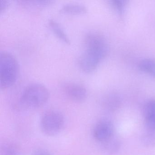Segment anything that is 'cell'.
Masks as SVG:
<instances>
[{
	"mask_svg": "<svg viewBox=\"0 0 155 155\" xmlns=\"http://www.w3.org/2000/svg\"><path fill=\"white\" fill-rule=\"evenodd\" d=\"M112 7L120 15H122L125 12L127 1L125 0H112L110 1Z\"/></svg>",
	"mask_w": 155,
	"mask_h": 155,
	"instance_id": "obj_16",
	"label": "cell"
},
{
	"mask_svg": "<svg viewBox=\"0 0 155 155\" xmlns=\"http://www.w3.org/2000/svg\"><path fill=\"white\" fill-rule=\"evenodd\" d=\"M31 155H52L49 151L44 149H38L36 150Z\"/></svg>",
	"mask_w": 155,
	"mask_h": 155,
	"instance_id": "obj_18",
	"label": "cell"
},
{
	"mask_svg": "<svg viewBox=\"0 0 155 155\" xmlns=\"http://www.w3.org/2000/svg\"><path fill=\"white\" fill-rule=\"evenodd\" d=\"M62 88L66 96L73 101L81 102L87 98V89L80 83L71 81L65 82Z\"/></svg>",
	"mask_w": 155,
	"mask_h": 155,
	"instance_id": "obj_6",
	"label": "cell"
},
{
	"mask_svg": "<svg viewBox=\"0 0 155 155\" xmlns=\"http://www.w3.org/2000/svg\"><path fill=\"white\" fill-rule=\"evenodd\" d=\"M48 25L53 33L60 40L67 44L70 43L71 41L68 36L58 21L53 19H50Z\"/></svg>",
	"mask_w": 155,
	"mask_h": 155,
	"instance_id": "obj_8",
	"label": "cell"
},
{
	"mask_svg": "<svg viewBox=\"0 0 155 155\" xmlns=\"http://www.w3.org/2000/svg\"><path fill=\"white\" fill-rule=\"evenodd\" d=\"M49 97V91L45 85L33 82L24 88L20 96L18 105L24 109L38 108L47 103Z\"/></svg>",
	"mask_w": 155,
	"mask_h": 155,
	"instance_id": "obj_2",
	"label": "cell"
},
{
	"mask_svg": "<svg viewBox=\"0 0 155 155\" xmlns=\"http://www.w3.org/2000/svg\"><path fill=\"white\" fill-rule=\"evenodd\" d=\"M0 155H22V150L17 144L6 142L1 146Z\"/></svg>",
	"mask_w": 155,
	"mask_h": 155,
	"instance_id": "obj_9",
	"label": "cell"
},
{
	"mask_svg": "<svg viewBox=\"0 0 155 155\" xmlns=\"http://www.w3.org/2000/svg\"><path fill=\"white\" fill-rule=\"evenodd\" d=\"M9 5V2L6 0H0V12H4L8 8Z\"/></svg>",
	"mask_w": 155,
	"mask_h": 155,
	"instance_id": "obj_19",
	"label": "cell"
},
{
	"mask_svg": "<svg viewBox=\"0 0 155 155\" xmlns=\"http://www.w3.org/2000/svg\"><path fill=\"white\" fill-rule=\"evenodd\" d=\"M139 68L141 71L148 73L155 78V59L146 58L139 63Z\"/></svg>",
	"mask_w": 155,
	"mask_h": 155,
	"instance_id": "obj_10",
	"label": "cell"
},
{
	"mask_svg": "<svg viewBox=\"0 0 155 155\" xmlns=\"http://www.w3.org/2000/svg\"><path fill=\"white\" fill-rule=\"evenodd\" d=\"M140 141L143 146L149 147H155V133H149L143 134L140 138Z\"/></svg>",
	"mask_w": 155,
	"mask_h": 155,
	"instance_id": "obj_15",
	"label": "cell"
},
{
	"mask_svg": "<svg viewBox=\"0 0 155 155\" xmlns=\"http://www.w3.org/2000/svg\"><path fill=\"white\" fill-rule=\"evenodd\" d=\"M145 126L150 132L155 133V118H145Z\"/></svg>",
	"mask_w": 155,
	"mask_h": 155,
	"instance_id": "obj_17",
	"label": "cell"
},
{
	"mask_svg": "<svg viewBox=\"0 0 155 155\" xmlns=\"http://www.w3.org/2000/svg\"><path fill=\"white\" fill-rule=\"evenodd\" d=\"M64 125V118L59 111L50 110L43 114L41 120V128L48 136H54L61 132Z\"/></svg>",
	"mask_w": 155,
	"mask_h": 155,
	"instance_id": "obj_4",
	"label": "cell"
},
{
	"mask_svg": "<svg viewBox=\"0 0 155 155\" xmlns=\"http://www.w3.org/2000/svg\"><path fill=\"white\" fill-rule=\"evenodd\" d=\"M143 113L145 118H155V100L147 102L143 107Z\"/></svg>",
	"mask_w": 155,
	"mask_h": 155,
	"instance_id": "obj_14",
	"label": "cell"
},
{
	"mask_svg": "<svg viewBox=\"0 0 155 155\" xmlns=\"http://www.w3.org/2000/svg\"><path fill=\"white\" fill-rule=\"evenodd\" d=\"M104 104L107 109L110 111H114L120 107L121 101L118 96H110L106 99Z\"/></svg>",
	"mask_w": 155,
	"mask_h": 155,
	"instance_id": "obj_13",
	"label": "cell"
},
{
	"mask_svg": "<svg viewBox=\"0 0 155 155\" xmlns=\"http://www.w3.org/2000/svg\"><path fill=\"white\" fill-rule=\"evenodd\" d=\"M105 150L110 154H113L119 151L120 147L121 142L118 139L112 137L107 141L103 143Z\"/></svg>",
	"mask_w": 155,
	"mask_h": 155,
	"instance_id": "obj_12",
	"label": "cell"
},
{
	"mask_svg": "<svg viewBox=\"0 0 155 155\" xmlns=\"http://www.w3.org/2000/svg\"><path fill=\"white\" fill-rule=\"evenodd\" d=\"M113 123L107 119H102L96 124L93 130V137L95 139L102 143L114 136Z\"/></svg>",
	"mask_w": 155,
	"mask_h": 155,
	"instance_id": "obj_5",
	"label": "cell"
},
{
	"mask_svg": "<svg viewBox=\"0 0 155 155\" xmlns=\"http://www.w3.org/2000/svg\"><path fill=\"white\" fill-rule=\"evenodd\" d=\"M52 1H21V5L29 9H40L48 6L52 3Z\"/></svg>",
	"mask_w": 155,
	"mask_h": 155,
	"instance_id": "obj_11",
	"label": "cell"
},
{
	"mask_svg": "<svg viewBox=\"0 0 155 155\" xmlns=\"http://www.w3.org/2000/svg\"><path fill=\"white\" fill-rule=\"evenodd\" d=\"M18 64L16 58L8 51L0 53V87L5 89L16 82L18 74Z\"/></svg>",
	"mask_w": 155,
	"mask_h": 155,
	"instance_id": "obj_3",
	"label": "cell"
},
{
	"mask_svg": "<svg viewBox=\"0 0 155 155\" xmlns=\"http://www.w3.org/2000/svg\"><path fill=\"white\" fill-rule=\"evenodd\" d=\"M87 11V7L84 4L78 2L65 3L61 7L60 12L70 14H83Z\"/></svg>",
	"mask_w": 155,
	"mask_h": 155,
	"instance_id": "obj_7",
	"label": "cell"
},
{
	"mask_svg": "<svg viewBox=\"0 0 155 155\" xmlns=\"http://www.w3.org/2000/svg\"><path fill=\"white\" fill-rule=\"evenodd\" d=\"M84 48L79 58V67L83 72L89 73L94 71L101 60L107 56L109 47L103 35L90 31L85 36Z\"/></svg>",
	"mask_w": 155,
	"mask_h": 155,
	"instance_id": "obj_1",
	"label": "cell"
}]
</instances>
